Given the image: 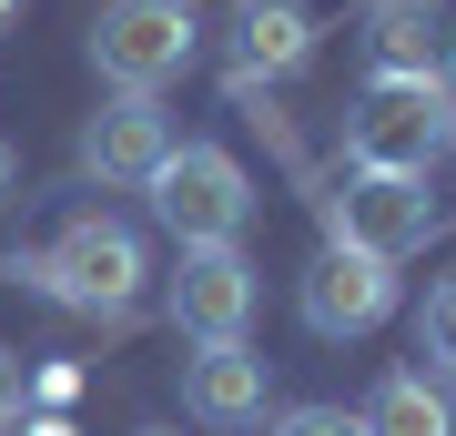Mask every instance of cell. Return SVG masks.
I'll return each mask as SVG.
<instances>
[{"label": "cell", "mask_w": 456, "mask_h": 436, "mask_svg": "<svg viewBox=\"0 0 456 436\" xmlns=\"http://www.w3.org/2000/svg\"><path fill=\"white\" fill-rule=\"evenodd\" d=\"M0 275H11V284H41L51 305H71V315L122 325L132 305H142V284H152V254H142V234H132L122 213H71L41 254H11Z\"/></svg>", "instance_id": "1"}, {"label": "cell", "mask_w": 456, "mask_h": 436, "mask_svg": "<svg viewBox=\"0 0 456 436\" xmlns=\"http://www.w3.org/2000/svg\"><path fill=\"white\" fill-rule=\"evenodd\" d=\"M456 132V92L436 71H375L345 102V173H426Z\"/></svg>", "instance_id": "2"}, {"label": "cell", "mask_w": 456, "mask_h": 436, "mask_svg": "<svg viewBox=\"0 0 456 436\" xmlns=\"http://www.w3.org/2000/svg\"><path fill=\"white\" fill-rule=\"evenodd\" d=\"M142 193H152V224L173 243H244V224H254V173L224 143H173Z\"/></svg>", "instance_id": "3"}, {"label": "cell", "mask_w": 456, "mask_h": 436, "mask_svg": "<svg viewBox=\"0 0 456 436\" xmlns=\"http://www.w3.org/2000/svg\"><path fill=\"white\" fill-rule=\"evenodd\" d=\"M314 213H325V243H365V254L406 264L436 243V193H426V173H345L335 193H314Z\"/></svg>", "instance_id": "4"}, {"label": "cell", "mask_w": 456, "mask_h": 436, "mask_svg": "<svg viewBox=\"0 0 456 436\" xmlns=\"http://www.w3.org/2000/svg\"><path fill=\"white\" fill-rule=\"evenodd\" d=\"M193 0H102L92 21V71L112 81V92H163V81H183V62H193Z\"/></svg>", "instance_id": "5"}, {"label": "cell", "mask_w": 456, "mask_h": 436, "mask_svg": "<svg viewBox=\"0 0 456 436\" xmlns=\"http://www.w3.org/2000/svg\"><path fill=\"white\" fill-rule=\"evenodd\" d=\"M294 315H305V335H375V325L395 315V264L386 254H365V243H325V254L294 275Z\"/></svg>", "instance_id": "6"}, {"label": "cell", "mask_w": 456, "mask_h": 436, "mask_svg": "<svg viewBox=\"0 0 456 436\" xmlns=\"http://www.w3.org/2000/svg\"><path fill=\"white\" fill-rule=\"evenodd\" d=\"M163 315L193 345L244 335V325H254V254H244V243H183V264L163 275Z\"/></svg>", "instance_id": "7"}, {"label": "cell", "mask_w": 456, "mask_h": 436, "mask_svg": "<svg viewBox=\"0 0 456 436\" xmlns=\"http://www.w3.org/2000/svg\"><path fill=\"white\" fill-rule=\"evenodd\" d=\"M173 152V122H163V92H112L102 112L82 122V183L102 193H142Z\"/></svg>", "instance_id": "8"}, {"label": "cell", "mask_w": 456, "mask_h": 436, "mask_svg": "<svg viewBox=\"0 0 456 436\" xmlns=\"http://www.w3.org/2000/svg\"><path fill=\"white\" fill-rule=\"evenodd\" d=\"M264 396H274V366L254 356L244 335H213V345H193L183 356V416L193 426H264Z\"/></svg>", "instance_id": "9"}, {"label": "cell", "mask_w": 456, "mask_h": 436, "mask_svg": "<svg viewBox=\"0 0 456 436\" xmlns=\"http://www.w3.org/2000/svg\"><path fill=\"white\" fill-rule=\"evenodd\" d=\"M314 62V11L305 0H244L233 11V71L244 81H284Z\"/></svg>", "instance_id": "10"}, {"label": "cell", "mask_w": 456, "mask_h": 436, "mask_svg": "<svg viewBox=\"0 0 456 436\" xmlns=\"http://www.w3.org/2000/svg\"><path fill=\"white\" fill-rule=\"evenodd\" d=\"M365 436H456V386H436L426 366H395L365 406Z\"/></svg>", "instance_id": "11"}, {"label": "cell", "mask_w": 456, "mask_h": 436, "mask_svg": "<svg viewBox=\"0 0 456 436\" xmlns=\"http://www.w3.org/2000/svg\"><path fill=\"white\" fill-rule=\"evenodd\" d=\"M436 41H446L436 0H375V11H365V51H375V71H436Z\"/></svg>", "instance_id": "12"}, {"label": "cell", "mask_w": 456, "mask_h": 436, "mask_svg": "<svg viewBox=\"0 0 456 436\" xmlns=\"http://www.w3.org/2000/svg\"><path fill=\"white\" fill-rule=\"evenodd\" d=\"M416 356L436 386H456V275L446 284H426V315H416Z\"/></svg>", "instance_id": "13"}, {"label": "cell", "mask_w": 456, "mask_h": 436, "mask_svg": "<svg viewBox=\"0 0 456 436\" xmlns=\"http://www.w3.org/2000/svg\"><path fill=\"white\" fill-rule=\"evenodd\" d=\"M274 436H365V416H355V406H284Z\"/></svg>", "instance_id": "14"}, {"label": "cell", "mask_w": 456, "mask_h": 436, "mask_svg": "<svg viewBox=\"0 0 456 436\" xmlns=\"http://www.w3.org/2000/svg\"><path fill=\"white\" fill-rule=\"evenodd\" d=\"M20 386H31V366H20V345H0V426L20 416Z\"/></svg>", "instance_id": "15"}, {"label": "cell", "mask_w": 456, "mask_h": 436, "mask_svg": "<svg viewBox=\"0 0 456 436\" xmlns=\"http://www.w3.org/2000/svg\"><path fill=\"white\" fill-rule=\"evenodd\" d=\"M11 183H20V162H11V143H0V203H11Z\"/></svg>", "instance_id": "16"}, {"label": "cell", "mask_w": 456, "mask_h": 436, "mask_svg": "<svg viewBox=\"0 0 456 436\" xmlns=\"http://www.w3.org/2000/svg\"><path fill=\"white\" fill-rule=\"evenodd\" d=\"M11 21H20V0H0V31H11Z\"/></svg>", "instance_id": "17"}, {"label": "cell", "mask_w": 456, "mask_h": 436, "mask_svg": "<svg viewBox=\"0 0 456 436\" xmlns=\"http://www.w3.org/2000/svg\"><path fill=\"white\" fill-rule=\"evenodd\" d=\"M446 71H456V31H446Z\"/></svg>", "instance_id": "18"}, {"label": "cell", "mask_w": 456, "mask_h": 436, "mask_svg": "<svg viewBox=\"0 0 456 436\" xmlns=\"http://www.w3.org/2000/svg\"><path fill=\"white\" fill-rule=\"evenodd\" d=\"M152 436H173V426H152Z\"/></svg>", "instance_id": "19"}, {"label": "cell", "mask_w": 456, "mask_h": 436, "mask_svg": "<svg viewBox=\"0 0 456 436\" xmlns=\"http://www.w3.org/2000/svg\"><path fill=\"white\" fill-rule=\"evenodd\" d=\"M446 152H456V132H446Z\"/></svg>", "instance_id": "20"}, {"label": "cell", "mask_w": 456, "mask_h": 436, "mask_svg": "<svg viewBox=\"0 0 456 436\" xmlns=\"http://www.w3.org/2000/svg\"><path fill=\"white\" fill-rule=\"evenodd\" d=\"M0 436H11V426H0Z\"/></svg>", "instance_id": "21"}]
</instances>
